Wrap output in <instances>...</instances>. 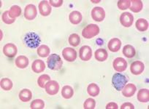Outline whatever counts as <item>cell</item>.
Returning <instances> with one entry per match:
<instances>
[{
	"instance_id": "cell-27",
	"label": "cell",
	"mask_w": 149,
	"mask_h": 109,
	"mask_svg": "<svg viewBox=\"0 0 149 109\" xmlns=\"http://www.w3.org/2000/svg\"><path fill=\"white\" fill-rule=\"evenodd\" d=\"M74 95V90L72 87L69 85L64 86L61 90V95L64 99H70Z\"/></svg>"
},
{
	"instance_id": "cell-30",
	"label": "cell",
	"mask_w": 149,
	"mask_h": 109,
	"mask_svg": "<svg viewBox=\"0 0 149 109\" xmlns=\"http://www.w3.org/2000/svg\"><path fill=\"white\" fill-rule=\"evenodd\" d=\"M0 85H1L2 90H5V91H9L13 88V81L10 79L4 78L1 80Z\"/></svg>"
},
{
	"instance_id": "cell-23",
	"label": "cell",
	"mask_w": 149,
	"mask_h": 109,
	"mask_svg": "<svg viewBox=\"0 0 149 109\" xmlns=\"http://www.w3.org/2000/svg\"><path fill=\"white\" fill-rule=\"evenodd\" d=\"M32 98V93L29 89H24L19 93V99L22 102H29Z\"/></svg>"
},
{
	"instance_id": "cell-20",
	"label": "cell",
	"mask_w": 149,
	"mask_h": 109,
	"mask_svg": "<svg viewBox=\"0 0 149 109\" xmlns=\"http://www.w3.org/2000/svg\"><path fill=\"white\" fill-rule=\"evenodd\" d=\"M69 20L71 23L78 25L82 21V14L78 11H72L69 15Z\"/></svg>"
},
{
	"instance_id": "cell-13",
	"label": "cell",
	"mask_w": 149,
	"mask_h": 109,
	"mask_svg": "<svg viewBox=\"0 0 149 109\" xmlns=\"http://www.w3.org/2000/svg\"><path fill=\"white\" fill-rule=\"evenodd\" d=\"M145 65L141 61H134L130 66V71L134 75H140L144 71Z\"/></svg>"
},
{
	"instance_id": "cell-33",
	"label": "cell",
	"mask_w": 149,
	"mask_h": 109,
	"mask_svg": "<svg viewBox=\"0 0 149 109\" xmlns=\"http://www.w3.org/2000/svg\"><path fill=\"white\" fill-rule=\"evenodd\" d=\"M30 108L31 109H42L45 108V103L41 99H36L31 102Z\"/></svg>"
},
{
	"instance_id": "cell-2",
	"label": "cell",
	"mask_w": 149,
	"mask_h": 109,
	"mask_svg": "<svg viewBox=\"0 0 149 109\" xmlns=\"http://www.w3.org/2000/svg\"><path fill=\"white\" fill-rule=\"evenodd\" d=\"M128 82V79L120 73H116L113 76L112 84L117 91H121Z\"/></svg>"
},
{
	"instance_id": "cell-37",
	"label": "cell",
	"mask_w": 149,
	"mask_h": 109,
	"mask_svg": "<svg viewBox=\"0 0 149 109\" xmlns=\"http://www.w3.org/2000/svg\"><path fill=\"white\" fill-rule=\"evenodd\" d=\"M63 0H50L49 4L54 8H60L63 5Z\"/></svg>"
},
{
	"instance_id": "cell-9",
	"label": "cell",
	"mask_w": 149,
	"mask_h": 109,
	"mask_svg": "<svg viewBox=\"0 0 149 109\" xmlns=\"http://www.w3.org/2000/svg\"><path fill=\"white\" fill-rule=\"evenodd\" d=\"M120 22L123 26L129 28L131 26H132L133 22H134V16L130 12H124L120 16Z\"/></svg>"
},
{
	"instance_id": "cell-28",
	"label": "cell",
	"mask_w": 149,
	"mask_h": 109,
	"mask_svg": "<svg viewBox=\"0 0 149 109\" xmlns=\"http://www.w3.org/2000/svg\"><path fill=\"white\" fill-rule=\"evenodd\" d=\"M51 50L50 48L45 44H42L37 49V54L41 58H45L50 54Z\"/></svg>"
},
{
	"instance_id": "cell-16",
	"label": "cell",
	"mask_w": 149,
	"mask_h": 109,
	"mask_svg": "<svg viewBox=\"0 0 149 109\" xmlns=\"http://www.w3.org/2000/svg\"><path fill=\"white\" fill-rule=\"evenodd\" d=\"M45 69V64L42 60H35L31 65V70L36 74L43 72Z\"/></svg>"
},
{
	"instance_id": "cell-22",
	"label": "cell",
	"mask_w": 149,
	"mask_h": 109,
	"mask_svg": "<svg viewBox=\"0 0 149 109\" xmlns=\"http://www.w3.org/2000/svg\"><path fill=\"white\" fill-rule=\"evenodd\" d=\"M122 52L124 56L128 58H132L135 56V49L133 46L130 45V44H127V45L124 46Z\"/></svg>"
},
{
	"instance_id": "cell-36",
	"label": "cell",
	"mask_w": 149,
	"mask_h": 109,
	"mask_svg": "<svg viewBox=\"0 0 149 109\" xmlns=\"http://www.w3.org/2000/svg\"><path fill=\"white\" fill-rule=\"evenodd\" d=\"M96 106V102L94 99L88 98L86 99L84 103V108L85 109H94Z\"/></svg>"
},
{
	"instance_id": "cell-21",
	"label": "cell",
	"mask_w": 149,
	"mask_h": 109,
	"mask_svg": "<svg viewBox=\"0 0 149 109\" xmlns=\"http://www.w3.org/2000/svg\"><path fill=\"white\" fill-rule=\"evenodd\" d=\"M137 98L141 103H147L149 100V91L148 89H141L137 93Z\"/></svg>"
},
{
	"instance_id": "cell-5",
	"label": "cell",
	"mask_w": 149,
	"mask_h": 109,
	"mask_svg": "<svg viewBox=\"0 0 149 109\" xmlns=\"http://www.w3.org/2000/svg\"><path fill=\"white\" fill-rule=\"evenodd\" d=\"M91 17L94 21L102 22L105 18V11L101 7H95L91 11Z\"/></svg>"
},
{
	"instance_id": "cell-25",
	"label": "cell",
	"mask_w": 149,
	"mask_h": 109,
	"mask_svg": "<svg viewBox=\"0 0 149 109\" xmlns=\"http://www.w3.org/2000/svg\"><path fill=\"white\" fill-rule=\"evenodd\" d=\"M87 92L91 97H96L100 94V87L95 83H91L87 87Z\"/></svg>"
},
{
	"instance_id": "cell-14",
	"label": "cell",
	"mask_w": 149,
	"mask_h": 109,
	"mask_svg": "<svg viewBox=\"0 0 149 109\" xmlns=\"http://www.w3.org/2000/svg\"><path fill=\"white\" fill-rule=\"evenodd\" d=\"M39 11L40 13L42 16H48L51 13V11H52V8H51V6L50 5L49 2L46 1V0H43V1L40 2Z\"/></svg>"
},
{
	"instance_id": "cell-19",
	"label": "cell",
	"mask_w": 149,
	"mask_h": 109,
	"mask_svg": "<svg viewBox=\"0 0 149 109\" xmlns=\"http://www.w3.org/2000/svg\"><path fill=\"white\" fill-rule=\"evenodd\" d=\"M29 61L28 58L24 56V55H20V56L17 57L15 61V66L18 68H21V69L26 68L29 65Z\"/></svg>"
},
{
	"instance_id": "cell-15",
	"label": "cell",
	"mask_w": 149,
	"mask_h": 109,
	"mask_svg": "<svg viewBox=\"0 0 149 109\" xmlns=\"http://www.w3.org/2000/svg\"><path fill=\"white\" fill-rule=\"evenodd\" d=\"M121 41L118 38H113L109 41L108 44H107V47H108L109 50L113 52H116L118 50L121 49Z\"/></svg>"
},
{
	"instance_id": "cell-8",
	"label": "cell",
	"mask_w": 149,
	"mask_h": 109,
	"mask_svg": "<svg viewBox=\"0 0 149 109\" xmlns=\"http://www.w3.org/2000/svg\"><path fill=\"white\" fill-rule=\"evenodd\" d=\"M45 92L49 95H55L59 90V84L56 81H49L45 86Z\"/></svg>"
},
{
	"instance_id": "cell-10",
	"label": "cell",
	"mask_w": 149,
	"mask_h": 109,
	"mask_svg": "<svg viewBox=\"0 0 149 109\" xmlns=\"http://www.w3.org/2000/svg\"><path fill=\"white\" fill-rule=\"evenodd\" d=\"M127 62L124 58H116L113 63V66L117 72H123L127 68Z\"/></svg>"
},
{
	"instance_id": "cell-7",
	"label": "cell",
	"mask_w": 149,
	"mask_h": 109,
	"mask_svg": "<svg viewBox=\"0 0 149 109\" xmlns=\"http://www.w3.org/2000/svg\"><path fill=\"white\" fill-rule=\"evenodd\" d=\"M37 14V11L35 5L29 4L26 6L25 9H24V17L28 21H32L36 18Z\"/></svg>"
},
{
	"instance_id": "cell-11",
	"label": "cell",
	"mask_w": 149,
	"mask_h": 109,
	"mask_svg": "<svg viewBox=\"0 0 149 109\" xmlns=\"http://www.w3.org/2000/svg\"><path fill=\"white\" fill-rule=\"evenodd\" d=\"M80 58L81 61H88L92 58V49L89 46H83L80 49Z\"/></svg>"
},
{
	"instance_id": "cell-35",
	"label": "cell",
	"mask_w": 149,
	"mask_h": 109,
	"mask_svg": "<svg viewBox=\"0 0 149 109\" xmlns=\"http://www.w3.org/2000/svg\"><path fill=\"white\" fill-rule=\"evenodd\" d=\"M2 21H3L5 23L8 24V25H10V24L13 23L15 22V19H13V18H10L9 15V11H5L3 14H2Z\"/></svg>"
},
{
	"instance_id": "cell-39",
	"label": "cell",
	"mask_w": 149,
	"mask_h": 109,
	"mask_svg": "<svg viewBox=\"0 0 149 109\" xmlns=\"http://www.w3.org/2000/svg\"><path fill=\"white\" fill-rule=\"evenodd\" d=\"M106 109H118V106L117 105V103H113V102H111V103H109L106 106Z\"/></svg>"
},
{
	"instance_id": "cell-34",
	"label": "cell",
	"mask_w": 149,
	"mask_h": 109,
	"mask_svg": "<svg viewBox=\"0 0 149 109\" xmlns=\"http://www.w3.org/2000/svg\"><path fill=\"white\" fill-rule=\"evenodd\" d=\"M130 4H131L130 0H119L117 4V6L120 10H124L130 9Z\"/></svg>"
},
{
	"instance_id": "cell-18",
	"label": "cell",
	"mask_w": 149,
	"mask_h": 109,
	"mask_svg": "<svg viewBox=\"0 0 149 109\" xmlns=\"http://www.w3.org/2000/svg\"><path fill=\"white\" fill-rule=\"evenodd\" d=\"M94 57H95L97 61H100V62H103L107 59L108 54H107V52L105 49L100 48L96 50L95 52H94Z\"/></svg>"
},
{
	"instance_id": "cell-29",
	"label": "cell",
	"mask_w": 149,
	"mask_h": 109,
	"mask_svg": "<svg viewBox=\"0 0 149 109\" xmlns=\"http://www.w3.org/2000/svg\"><path fill=\"white\" fill-rule=\"evenodd\" d=\"M21 14V8L18 5H13L10 8L9 10V15L11 18L15 19L16 18L19 17Z\"/></svg>"
},
{
	"instance_id": "cell-38",
	"label": "cell",
	"mask_w": 149,
	"mask_h": 109,
	"mask_svg": "<svg viewBox=\"0 0 149 109\" xmlns=\"http://www.w3.org/2000/svg\"><path fill=\"white\" fill-rule=\"evenodd\" d=\"M134 106L132 103H124V104L121 105V109H134Z\"/></svg>"
},
{
	"instance_id": "cell-24",
	"label": "cell",
	"mask_w": 149,
	"mask_h": 109,
	"mask_svg": "<svg viewBox=\"0 0 149 109\" xmlns=\"http://www.w3.org/2000/svg\"><path fill=\"white\" fill-rule=\"evenodd\" d=\"M135 26L139 31L143 32V31H147L148 28V23L144 18H139L136 21Z\"/></svg>"
},
{
	"instance_id": "cell-1",
	"label": "cell",
	"mask_w": 149,
	"mask_h": 109,
	"mask_svg": "<svg viewBox=\"0 0 149 109\" xmlns=\"http://www.w3.org/2000/svg\"><path fill=\"white\" fill-rule=\"evenodd\" d=\"M47 66L48 68L53 71H58L63 66V61L61 57L57 54H51L47 59Z\"/></svg>"
},
{
	"instance_id": "cell-17",
	"label": "cell",
	"mask_w": 149,
	"mask_h": 109,
	"mask_svg": "<svg viewBox=\"0 0 149 109\" xmlns=\"http://www.w3.org/2000/svg\"><path fill=\"white\" fill-rule=\"evenodd\" d=\"M137 87L134 84H127L122 90V94L124 97H130L134 95Z\"/></svg>"
},
{
	"instance_id": "cell-32",
	"label": "cell",
	"mask_w": 149,
	"mask_h": 109,
	"mask_svg": "<svg viewBox=\"0 0 149 109\" xmlns=\"http://www.w3.org/2000/svg\"><path fill=\"white\" fill-rule=\"evenodd\" d=\"M49 81H51V77L48 74H43L37 79V84L40 88H45V86Z\"/></svg>"
},
{
	"instance_id": "cell-6",
	"label": "cell",
	"mask_w": 149,
	"mask_h": 109,
	"mask_svg": "<svg viewBox=\"0 0 149 109\" xmlns=\"http://www.w3.org/2000/svg\"><path fill=\"white\" fill-rule=\"evenodd\" d=\"M62 55L65 61L68 62H73L77 58V52L72 47H66L63 50Z\"/></svg>"
},
{
	"instance_id": "cell-31",
	"label": "cell",
	"mask_w": 149,
	"mask_h": 109,
	"mask_svg": "<svg viewBox=\"0 0 149 109\" xmlns=\"http://www.w3.org/2000/svg\"><path fill=\"white\" fill-rule=\"evenodd\" d=\"M69 43L72 47H78L81 43V37L77 34H72L69 37Z\"/></svg>"
},
{
	"instance_id": "cell-26",
	"label": "cell",
	"mask_w": 149,
	"mask_h": 109,
	"mask_svg": "<svg viewBox=\"0 0 149 109\" xmlns=\"http://www.w3.org/2000/svg\"><path fill=\"white\" fill-rule=\"evenodd\" d=\"M131 2L132 6L130 8V10L135 13H137L142 10L143 5L141 0H132Z\"/></svg>"
},
{
	"instance_id": "cell-3",
	"label": "cell",
	"mask_w": 149,
	"mask_h": 109,
	"mask_svg": "<svg viewBox=\"0 0 149 109\" xmlns=\"http://www.w3.org/2000/svg\"><path fill=\"white\" fill-rule=\"evenodd\" d=\"M100 33V27L96 24H89L83 29L82 36L85 39H92Z\"/></svg>"
},
{
	"instance_id": "cell-4",
	"label": "cell",
	"mask_w": 149,
	"mask_h": 109,
	"mask_svg": "<svg viewBox=\"0 0 149 109\" xmlns=\"http://www.w3.org/2000/svg\"><path fill=\"white\" fill-rule=\"evenodd\" d=\"M40 38L37 34L35 33H29L26 35L24 38V41L27 47L30 48H36L38 47V45L40 43Z\"/></svg>"
},
{
	"instance_id": "cell-12",
	"label": "cell",
	"mask_w": 149,
	"mask_h": 109,
	"mask_svg": "<svg viewBox=\"0 0 149 109\" xmlns=\"http://www.w3.org/2000/svg\"><path fill=\"white\" fill-rule=\"evenodd\" d=\"M3 52L5 56L8 58H13L18 52L17 47L13 43H8L3 47Z\"/></svg>"
}]
</instances>
